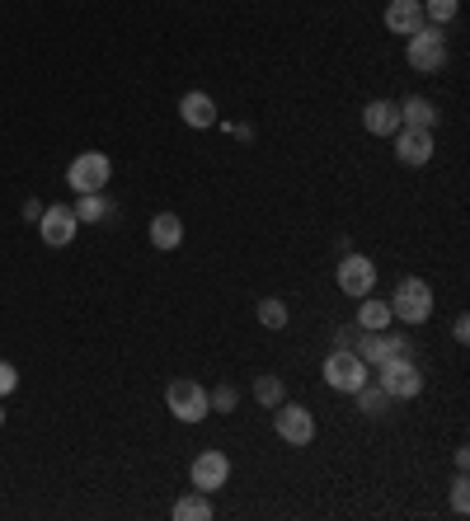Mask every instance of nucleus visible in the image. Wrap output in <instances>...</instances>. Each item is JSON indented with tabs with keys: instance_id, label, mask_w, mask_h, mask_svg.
<instances>
[{
	"instance_id": "1",
	"label": "nucleus",
	"mask_w": 470,
	"mask_h": 521,
	"mask_svg": "<svg viewBox=\"0 0 470 521\" xmlns=\"http://www.w3.org/2000/svg\"><path fill=\"white\" fill-rule=\"evenodd\" d=\"M391 315L409 329H419V324L433 320V287L423 282V277H400L391 292Z\"/></svg>"
},
{
	"instance_id": "2",
	"label": "nucleus",
	"mask_w": 470,
	"mask_h": 521,
	"mask_svg": "<svg viewBox=\"0 0 470 521\" xmlns=\"http://www.w3.org/2000/svg\"><path fill=\"white\" fill-rule=\"evenodd\" d=\"M405 62L414 66L419 76L442 71V66H447V29H438V24H423V29H414L405 38Z\"/></svg>"
},
{
	"instance_id": "3",
	"label": "nucleus",
	"mask_w": 470,
	"mask_h": 521,
	"mask_svg": "<svg viewBox=\"0 0 470 521\" xmlns=\"http://www.w3.org/2000/svg\"><path fill=\"white\" fill-rule=\"evenodd\" d=\"M113 179V160L104 151H80L71 165H66V184L71 193H104Z\"/></svg>"
},
{
	"instance_id": "4",
	"label": "nucleus",
	"mask_w": 470,
	"mask_h": 521,
	"mask_svg": "<svg viewBox=\"0 0 470 521\" xmlns=\"http://www.w3.org/2000/svg\"><path fill=\"white\" fill-rule=\"evenodd\" d=\"M376 385H381L391 399H414L423 390V371H419L414 357H391V362L376 367Z\"/></svg>"
},
{
	"instance_id": "5",
	"label": "nucleus",
	"mask_w": 470,
	"mask_h": 521,
	"mask_svg": "<svg viewBox=\"0 0 470 521\" xmlns=\"http://www.w3.org/2000/svg\"><path fill=\"white\" fill-rule=\"evenodd\" d=\"M325 385L329 390H339V395H353L367 385V362H362L353 348H334L325 357Z\"/></svg>"
},
{
	"instance_id": "6",
	"label": "nucleus",
	"mask_w": 470,
	"mask_h": 521,
	"mask_svg": "<svg viewBox=\"0 0 470 521\" xmlns=\"http://www.w3.org/2000/svg\"><path fill=\"white\" fill-rule=\"evenodd\" d=\"M165 409H170L179 423H203V418L212 414L207 390L198 381H170V385H165Z\"/></svg>"
},
{
	"instance_id": "7",
	"label": "nucleus",
	"mask_w": 470,
	"mask_h": 521,
	"mask_svg": "<svg viewBox=\"0 0 470 521\" xmlns=\"http://www.w3.org/2000/svg\"><path fill=\"white\" fill-rule=\"evenodd\" d=\"M334 282H339V292L344 296L362 301V296L376 292V263L367 259V254H344L339 268H334Z\"/></svg>"
},
{
	"instance_id": "8",
	"label": "nucleus",
	"mask_w": 470,
	"mask_h": 521,
	"mask_svg": "<svg viewBox=\"0 0 470 521\" xmlns=\"http://www.w3.org/2000/svg\"><path fill=\"white\" fill-rule=\"evenodd\" d=\"M273 432H278L287 446H311L315 442V418L306 404H287L282 399L278 409H273Z\"/></svg>"
},
{
	"instance_id": "9",
	"label": "nucleus",
	"mask_w": 470,
	"mask_h": 521,
	"mask_svg": "<svg viewBox=\"0 0 470 521\" xmlns=\"http://www.w3.org/2000/svg\"><path fill=\"white\" fill-rule=\"evenodd\" d=\"M188 479H193V489L198 493H221L226 484H231V456L226 451H203V456L188 465Z\"/></svg>"
},
{
	"instance_id": "10",
	"label": "nucleus",
	"mask_w": 470,
	"mask_h": 521,
	"mask_svg": "<svg viewBox=\"0 0 470 521\" xmlns=\"http://www.w3.org/2000/svg\"><path fill=\"white\" fill-rule=\"evenodd\" d=\"M76 230H80V221L66 202H52V207H43V216H38V235H43V245H52V249H66L76 240Z\"/></svg>"
},
{
	"instance_id": "11",
	"label": "nucleus",
	"mask_w": 470,
	"mask_h": 521,
	"mask_svg": "<svg viewBox=\"0 0 470 521\" xmlns=\"http://www.w3.org/2000/svg\"><path fill=\"white\" fill-rule=\"evenodd\" d=\"M391 141H395V160H400V165H409V169L428 165V160H433V151H438L428 127H400Z\"/></svg>"
},
{
	"instance_id": "12",
	"label": "nucleus",
	"mask_w": 470,
	"mask_h": 521,
	"mask_svg": "<svg viewBox=\"0 0 470 521\" xmlns=\"http://www.w3.org/2000/svg\"><path fill=\"white\" fill-rule=\"evenodd\" d=\"M353 353H358L367 367H381V362H391V357H414L405 338H395L391 329H381V334H362L358 343H353Z\"/></svg>"
},
{
	"instance_id": "13",
	"label": "nucleus",
	"mask_w": 470,
	"mask_h": 521,
	"mask_svg": "<svg viewBox=\"0 0 470 521\" xmlns=\"http://www.w3.org/2000/svg\"><path fill=\"white\" fill-rule=\"evenodd\" d=\"M362 127H367V137H395L400 132V104L395 99H372L362 108Z\"/></svg>"
},
{
	"instance_id": "14",
	"label": "nucleus",
	"mask_w": 470,
	"mask_h": 521,
	"mask_svg": "<svg viewBox=\"0 0 470 521\" xmlns=\"http://www.w3.org/2000/svg\"><path fill=\"white\" fill-rule=\"evenodd\" d=\"M179 118H184L193 132H207V127H217V99L203 90H188L179 99Z\"/></svg>"
},
{
	"instance_id": "15",
	"label": "nucleus",
	"mask_w": 470,
	"mask_h": 521,
	"mask_svg": "<svg viewBox=\"0 0 470 521\" xmlns=\"http://www.w3.org/2000/svg\"><path fill=\"white\" fill-rule=\"evenodd\" d=\"M386 29H391L395 38H409L414 29H423V5L419 0H391V5H386Z\"/></svg>"
},
{
	"instance_id": "16",
	"label": "nucleus",
	"mask_w": 470,
	"mask_h": 521,
	"mask_svg": "<svg viewBox=\"0 0 470 521\" xmlns=\"http://www.w3.org/2000/svg\"><path fill=\"white\" fill-rule=\"evenodd\" d=\"M442 123V113H438V104L433 99H423V94H409L405 104H400V127H433Z\"/></svg>"
},
{
	"instance_id": "17",
	"label": "nucleus",
	"mask_w": 470,
	"mask_h": 521,
	"mask_svg": "<svg viewBox=\"0 0 470 521\" xmlns=\"http://www.w3.org/2000/svg\"><path fill=\"white\" fill-rule=\"evenodd\" d=\"M151 245L165 249V254L184 245V221H179V212H156L151 216Z\"/></svg>"
},
{
	"instance_id": "18",
	"label": "nucleus",
	"mask_w": 470,
	"mask_h": 521,
	"mask_svg": "<svg viewBox=\"0 0 470 521\" xmlns=\"http://www.w3.org/2000/svg\"><path fill=\"white\" fill-rule=\"evenodd\" d=\"M362 334H381V329H391L395 315H391V301H376V296H362L358 306V320H353Z\"/></svg>"
},
{
	"instance_id": "19",
	"label": "nucleus",
	"mask_w": 470,
	"mask_h": 521,
	"mask_svg": "<svg viewBox=\"0 0 470 521\" xmlns=\"http://www.w3.org/2000/svg\"><path fill=\"white\" fill-rule=\"evenodd\" d=\"M174 512V521H212V512H217V507H212V498H207V493H184V498H179V503L170 507Z\"/></svg>"
},
{
	"instance_id": "20",
	"label": "nucleus",
	"mask_w": 470,
	"mask_h": 521,
	"mask_svg": "<svg viewBox=\"0 0 470 521\" xmlns=\"http://www.w3.org/2000/svg\"><path fill=\"white\" fill-rule=\"evenodd\" d=\"M76 221L80 226H94V221H104V216H113V207H109V198L104 193H76Z\"/></svg>"
},
{
	"instance_id": "21",
	"label": "nucleus",
	"mask_w": 470,
	"mask_h": 521,
	"mask_svg": "<svg viewBox=\"0 0 470 521\" xmlns=\"http://www.w3.org/2000/svg\"><path fill=\"white\" fill-rule=\"evenodd\" d=\"M254 320L264 324V329H287L292 315H287V301H282V296H264V301L254 306Z\"/></svg>"
},
{
	"instance_id": "22",
	"label": "nucleus",
	"mask_w": 470,
	"mask_h": 521,
	"mask_svg": "<svg viewBox=\"0 0 470 521\" xmlns=\"http://www.w3.org/2000/svg\"><path fill=\"white\" fill-rule=\"evenodd\" d=\"M358 395V414H367V418H381L386 409H391V395L381 390V385H362V390H353Z\"/></svg>"
},
{
	"instance_id": "23",
	"label": "nucleus",
	"mask_w": 470,
	"mask_h": 521,
	"mask_svg": "<svg viewBox=\"0 0 470 521\" xmlns=\"http://www.w3.org/2000/svg\"><path fill=\"white\" fill-rule=\"evenodd\" d=\"M419 5H423V24H438V29H447L461 15V0H419Z\"/></svg>"
},
{
	"instance_id": "24",
	"label": "nucleus",
	"mask_w": 470,
	"mask_h": 521,
	"mask_svg": "<svg viewBox=\"0 0 470 521\" xmlns=\"http://www.w3.org/2000/svg\"><path fill=\"white\" fill-rule=\"evenodd\" d=\"M254 399H259L264 409H278L282 404V381L278 376H259V381H254Z\"/></svg>"
},
{
	"instance_id": "25",
	"label": "nucleus",
	"mask_w": 470,
	"mask_h": 521,
	"mask_svg": "<svg viewBox=\"0 0 470 521\" xmlns=\"http://www.w3.org/2000/svg\"><path fill=\"white\" fill-rule=\"evenodd\" d=\"M452 512H456V517H466V512H470V479H466V470H456V479H452Z\"/></svg>"
},
{
	"instance_id": "26",
	"label": "nucleus",
	"mask_w": 470,
	"mask_h": 521,
	"mask_svg": "<svg viewBox=\"0 0 470 521\" xmlns=\"http://www.w3.org/2000/svg\"><path fill=\"white\" fill-rule=\"evenodd\" d=\"M207 404H212L217 414H231L235 404H240V395H235V385H217V390H207Z\"/></svg>"
},
{
	"instance_id": "27",
	"label": "nucleus",
	"mask_w": 470,
	"mask_h": 521,
	"mask_svg": "<svg viewBox=\"0 0 470 521\" xmlns=\"http://www.w3.org/2000/svg\"><path fill=\"white\" fill-rule=\"evenodd\" d=\"M15 385H19V371H15V362H0V399L10 395Z\"/></svg>"
},
{
	"instance_id": "28",
	"label": "nucleus",
	"mask_w": 470,
	"mask_h": 521,
	"mask_svg": "<svg viewBox=\"0 0 470 521\" xmlns=\"http://www.w3.org/2000/svg\"><path fill=\"white\" fill-rule=\"evenodd\" d=\"M358 338H362V329H358V324H344V329L334 334V348H353Z\"/></svg>"
},
{
	"instance_id": "29",
	"label": "nucleus",
	"mask_w": 470,
	"mask_h": 521,
	"mask_svg": "<svg viewBox=\"0 0 470 521\" xmlns=\"http://www.w3.org/2000/svg\"><path fill=\"white\" fill-rule=\"evenodd\" d=\"M452 338H456V343H470V320H466V315H456V324H452Z\"/></svg>"
},
{
	"instance_id": "30",
	"label": "nucleus",
	"mask_w": 470,
	"mask_h": 521,
	"mask_svg": "<svg viewBox=\"0 0 470 521\" xmlns=\"http://www.w3.org/2000/svg\"><path fill=\"white\" fill-rule=\"evenodd\" d=\"M24 216H29V221H38V216H43V202H24Z\"/></svg>"
},
{
	"instance_id": "31",
	"label": "nucleus",
	"mask_w": 470,
	"mask_h": 521,
	"mask_svg": "<svg viewBox=\"0 0 470 521\" xmlns=\"http://www.w3.org/2000/svg\"><path fill=\"white\" fill-rule=\"evenodd\" d=\"M0 428H5V404H0Z\"/></svg>"
}]
</instances>
